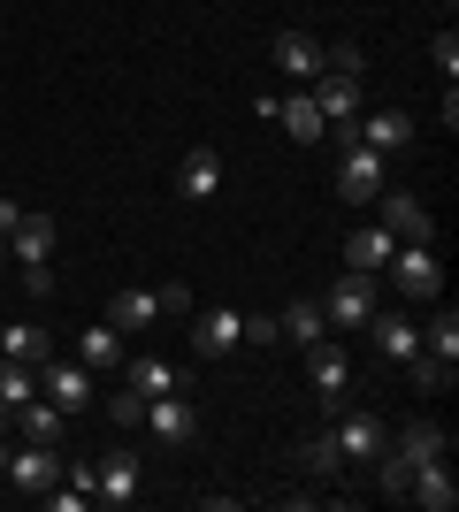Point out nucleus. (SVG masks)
Listing matches in <instances>:
<instances>
[{
	"label": "nucleus",
	"mask_w": 459,
	"mask_h": 512,
	"mask_svg": "<svg viewBox=\"0 0 459 512\" xmlns=\"http://www.w3.org/2000/svg\"><path fill=\"white\" fill-rule=\"evenodd\" d=\"M383 276H391V291H398V299L437 306V291H444V260H437V245H391Z\"/></svg>",
	"instance_id": "nucleus-1"
},
{
	"label": "nucleus",
	"mask_w": 459,
	"mask_h": 512,
	"mask_svg": "<svg viewBox=\"0 0 459 512\" xmlns=\"http://www.w3.org/2000/svg\"><path fill=\"white\" fill-rule=\"evenodd\" d=\"M0 482H8L16 497H46L54 482H62V451H54V444H8Z\"/></svg>",
	"instance_id": "nucleus-2"
},
{
	"label": "nucleus",
	"mask_w": 459,
	"mask_h": 512,
	"mask_svg": "<svg viewBox=\"0 0 459 512\" xmlns=\"http://www.w3.org/2000/svg\"><path fill=\"white\" fill-rule=\"evenodd\" d=\"M375 306H383V276H360V268H345V276L329 283V299H322V321H329V329H360Z\"/></svg>",
	"instance_id": "nucleus-3"
},
{
	"label": "nucleus",
	"mask_w": 459,
	"mask_h": 512,
	"mask_svg": "<svg viewBox=\"0 0 459 512\" xmlns=\"http://www.w3.org/2000/svg\"><path fill=\"white\" fill-rule=\"evenodd\" d=\"M238 344H245V314L238 306H199L192 314V352L199 360H230Z\"/></svg>",
	"instance_id": "nucleus-4"
},
{
	"label": "nucleus",
	"mask_w": 459,
	"mask_h": 512,
	"mask_svg": "<svg viewBox=\"0 0 459 512\" xmlns=\"http://www.w3.org/2000/svg\"><path fill=\"white\" fill-rule=\"evenodd\" d=\"M375 199H383V214H375V222H383L398 245H437V222H429V207H421L414 192H391V184H383Z\"/></svg>",
	"instance_id": "nucleus-5"
},
{
	"label": "nucleus",
	"mask_w": 459,
	"mask_h": 512,
	"mask_svg": "<svg viewBox=\"0 0 459 512\" xmlns=\"http://www.w3.org/2000/svg\"><path fill=\"white\" fill-rule=\"evenodd\" d=\"M306 383H314V398H322L329 413L345 406V383H352V360H345V344H306Z\"/></svg>",
	"instance_id": "nucleus-6"
},
{
	"label": "nucleus",
	"mask_w": 459,
	"mask_h": 512,
	"mask_svg": "<svg viewBox=\"0 0 459 512\" xmlns=\"http://www.w3.org/2000/svg\"><path fill=\"white\" fill-rule=\"evenodd\" d=\"M375 192H383V153H368V146H337V199L368 207Z\"/></svg>",
	"instance_id": "nucleus-7"
},
{
	"label": "nucleus",
	"mask_w": 459,
	"mask_h": 512,
	"mask_svg": "<svg viewBox=\"0 0 459 512\" xmlns=\"http://www.w3.org/2000/svg\"><path fill=\"white\" fill-rule=\"evenodd\" d=\"M138 428H153L161 444H192V436H199V413H192V398H184V390H161V398H146Z\"/></svg>",
	"instance_id": "nucleus-8"
},
{
	"label": "nucleus",
	"mask_w": 459,
	"mask_h": 512,
	"mask_svg": "<svg viewBox=\"0 0 459 512\" xmlns=\"http://www.w3.org/2000/svg\"><path fill=\"white\" fill-rule=\"evenodd\" d=\"M352 138L368 153H406L414 146V115H398V107H368V115H352Z\"/></svg>",
	"instance_id": "nucleus-9"
},
{
	"label": "nucleus",
	"mask_w": 459,
	"mask_h": 512,
	"mask_svg": "<svg viewBox=\"0 0 459 512\" xmlns=\"http://www.w3.org/2000/svg\"><path fill=\"white\" fill-rule=\"evenodd\" d=\"M39 398L46 406H62V413H85L92 406V367H54V360H39Z\"/></svg>",
	"instance_id": "nucleus-10"
},
{
	"label": "nucleus",
	"mask_w": 459,
	"mask_h": 512,
	"mask_svg": "<svg viewBox=\"0 0 459 512\" xmlns=\"http://www.w3.org/2000/svg\"><path fill=\"white\" fill-rule=\"evenodd\" d=\"M92 505H138V459L131 451L92 459Z\"/></svg>",
	"instance_id": "nucleus-11"
},
{
	"label": "nucleus",
	"mask_w": 459,
	"mask_h": 512,
	"mask_svg": "<svg viewBox=\"0 0 459 512\" xmlns=\"http://www.w3.org/2000/svg\"><path fill=\"white\" fill-rule=\"evenodd\" d=\"M268 62L284 69L291 85H314V77H322V39H306V31H276V39H268Z\"/></svg>",
	"instance_id": "nucleus-12"
},
{
	"label": "nucleus",
	"mask_w": 459,
	"mask_h": 512,
	"mask_svg": "<svg viewBox=\"0 0 459 512\" xmlns=\"http://www.w3.org/2000/svg\"><path fill=\"white\" fill-rule=\"evenodd\" d=\"M215 192H222V153H215V146H192L184 161H176V199L207 207Z\"/></svg>",
	"instance_id": "nucleus-13"
},
{
	"label": "nucleus",
	"mask_w": 459,
	"mask_h": 512,
	"mask_svg": "<svg viewBox=\"0 0 459 512\" xmlns=\"http://www.w3.org/2000/svg\"><path fill=\"white\" fill-rule=\"evenodd\" d=\"M360 329H368V337H375V352H383V360H391V367H406V360H414V352H421V329H414V321H406V314H383V306H375V314L360 321Z\"/></svg>",
	"instance_id": "nucleus-14"
},
{
	"label": "nucleus",
	"mask_w": 459,
	"mask_h": 512,
	"mask_svg": "<svg viewBox=\"0 0 459 512\" xmlns=\"http://www.w3.org/2000/svg\"><path fill=\"white\" fill-rule=\"evenodd\" d=\"M398 459H406V467H421V459H452V428H437V421H398Z\"/></svg>",
	"instance_id": "nucleus-15"
},
{
	"label": "nucleus",
	"mask_w": 459,
	"mask_h": 512,
	"mask_svg": "<svg viewBox=\"0 0 459 512\" xmlns=\"http://www.w3.org/2000/svg\"><path fill=\"white\" fill-rule=\"evenodd\" d=\"M306 100L322 107V123H352V115H360V77H337V69H322V77L306 85Z\"/></svg>",
	"instance_id": "nucleus-16"
},
{
	"label": "nucleus",
	"mask_w": 459,
	"mask_h": 512,
	"mask_svg": "<svg viewBox=\"0 0 459 512\" xmlns=\"http://www.w3.org/2000/svg\"><path fill=\"white\" fill-rule=\"evenodd\" d=\"M8 428H16V444H62V436H69V413L46 406V398H31V406L8 413Z\"/></svg>",
	"instance_id": "nucleus-17"
},
{
	"label": "nucleus",
	"mask_w": 459,
	"mask_h": 512,
	"mask_svg": "<svg viewBox=\"0 0 459 512\" xmlns=\"http://www.w3.org/2000/svg\"><path fill=\"white\" fill-rule=\"evenodd\" d=\"M406 497H414V505H429V512H452V505H459L452 459H421V467H414V482H406Z\"/></svg>",
	"instance_id": "nucleus-18"
},
{
	"label": "nucleus",
	"mask_w": 459,
	"mask_h": 512,
	"mask_svg": "<svg viewBox=\"0 0 459 512\" xmlns=\"http://www.w3.org/2000/svg\"><path fill=\"white\" fill-rule=\"evenodd\" d=\"M329 436H337V451H345V459H375V451L391 444V428H383V413H345V421L329 428Z\"/></svg>",
	"instance_id": "nucleus-19"
},
{
	"label": "nucleus",
	"mask_w": 459,
	"mask_h": 512,
	"mask_svg": "<svg viewBox=\"0 0 459 512\" xmlns=\"http://www.w3.org/2000/svg\"><path fill=\"white\" fill-rule=\"evenodd\" d=\"M161 321V291H115L108 299V329L115 337H138V329H153Z\"/></svg>",
	"instance_id": "nucleus-20"
},
{
	"label": "nucleus",
	"mask_w": 459,
	"mask_h": 512,
	"mask_svg": "<svg viewBox=\"0 0 459 512\" xmlns=\"http://www.w3.org/2000/svg\"><path fill=\"white\" fill-rule=\"evenodd\" d=\"M398 237L383 230V222H368V230H352L345 237V268H360V276H383V260H391Z\"/></svg>",
	"instance_id": "nucleus-21"
},
{
	"label": "nucleus",
	"mask_w": 459,
	"mask_h": 512,
	"mask_svg": "<svg viewBox=\"0 0 459 512\" xmlns=\"http://www.w3.org/2000/svg\"><path fill=\"white\" fill-rule=\"evenodd\" d=\"M0 360L39 367V360H54V337H46L39 321H8V329H0Z\"/></svg>",
	"instance_id": "nucleus-22"
},
{
	"label": "nucleus",
	"mask_w": 459,
	"mask_h": 512,
	"mask_svg": "<svg viewBox=\"0 0 459 512\" xmlns=\"http://www.w3.org/2000/svg\"><path fill=\"white\" fill-rule=\"evenodd\" d=\"M46 253H54V214H23L16 237H8V260L31 268V260H46Z\"/></svg>",
	"instance_id": "nucleus-23"
},
{
	"label": "nucleus",
	"mask_w": 459,
	"mask_h": 512,
	"mask_svg": "<svg viewBox=\"0 0 459 512\" xmlns=\"http://www.w3.org/2000/svg\"><path fill=\"white\" fill-rule=\"evenodd\" d=\"M131 337H115L108 321H92V329H77V367H123L131 352H123Z\"/></svg>",
	"instance_id": "nucleus-24"
},
{
	"label": "nucleus",
	"mask_w": 459,
	"mask_h": 512,
	"mask_svg": "<svg viewBox=\"0 0 459 512\" xmlns=\"http://www.w3.org/2000/svg\"><path fill=\"white\" fill-rule=\"evenodd\" d=\"M276 123H284L291 130V138H299V146H322V107H314V100H306V85L299 92H291V100H276Z\"/></svg>",
	"instance_id": "nucleus-25"
},
{
	"label": "nucleus",
	"mask_w": 459,
	"mask_h": 512,
	"mask_svg": "<svg viewBox=\"0 0 459 512\" xmlns=\"http://www.w3.org/2000/svg\"><path fill=\"white\" fill-rule=\"evenodd\" d=\"M39 398V367H23V360H0V428H8V413L31 406Z\"/></svg>",
	"instance_id": "nucleus-26"
},
{
	"label": "nucleus",
	"mask_w": 459,
	"mask_h": 512,
	"mask_svg": "<svg viewBox=\"0 0 459 512\" xmlns=\"http://www.w3.org/2000/svg\"><path fill=\"white\" fill-rule=\"evenodd\" d=\"M421 352H429V360H444V367H459V306H437V314H429Z\"/></svg>",
	"instance_id": "nucleus-27"
},
{
	"label": "nucleus",
	"mask_w": 459,
	"mask_h": 512,
	"mask_svg": "<svg viewBox=\"0 0 459 512\" xmlns=\"http://www.w3.org/2000/svg\"><path fill=\"white\" fill-rule=\"evenodd\" d=\"M123 375H131V390H138V398H161V390H184V367H169V360H123Z\"/></svg>",
	"instance_id": "nucleus-28"
},
{
	"label": "nucleus",
	"mask_w": 459,
	"mask_h": 512,
	"mask_svg": "<svg viewBox=\"0 0 459 512\" xmlns=\"http://www.w3.org/2000/svg\"><path fill=\"white\" fill-rule=\"evenodd\" d=\"M276 329H284L291 344H314V337H322V329H329V321H322V299H284V314H276Z\"/></svg>",
	"instance_id": "nucleus-29"
},
{
	"label": "nucleus",
	"mask_w": 459,
	"mask_h": 512,
	"mask_svg": "<svg viewBox=\"0 0 459 512\" xmlns=\"http://www.w3.org/2000/svg\"><path fill=\"white\" fill-rule=\"evenodd\" d=\"M299 459H306V474H322V482H329V474H345V451H337V436H314Z\"/></svg>",
	"instance_id": "nucleus-30"
},
{
	"label": "nucleus",
	"mask_w": 459,
	"mask_h": 512,
	"mask_svg": "<svg viewBox=\"0 0 459 512\" xmlns=\"http://www.w3.org/2000/svg\"><path fill=\"white\" fill-rule=\"evenodd\" d=\"M429 62L444 69V85L459 77V39H452V31H437V39H429Z\"/></svg>",
	"instance_id": "nucleus-31"
},
{
	"label": "nucleus",
	"mask_w": 459,
	"mask_h": 512,
	"mask_svg": "<svg viewBox=\"0 0 459 512\" xmlns=\"http://www.w3.org/2000/svg\"><path fill=\"white\" fill-rule=\"evenodd\" d=\"M322 69H337V77H360V69H368V54H360V46H329Z\"/></svg>",
	"instance_id": "nucleus-32"
},
{
	"label": "nucleus",
	"mask_w": 459,
	"mask_h": 512,
	"mask_svg": "<svg viewBox=\"0 0 459 512\" xmlns=\"http://www.w3.org/2000/svg\"><path fill=\"white\" fill-rule=\"evenodd\" d=\"M23 299H54V268H46V260L23 268Z\"/></svg>",
	"instance_id": "nucleus-33"
},
{
	"label": "nucleus",
	"mask_w": 459,
	"mask_h": 512,
	"mask_svg": "<svg viewBox=\"0 0 459 512\" xmlns=\"http://www.w3.org/2000/svg\"><path fill=\"white\" fill-rule=\"evenodd\" d=\"M276 337H284V329H276V314H245V344H261V352H268Z\"/></svg>",
	"instance_id": "nucleus-34"
},
{
	"label": "nucleus",
	"mask_w": 459,
	"mask_h": 512,
	"mask_svg": "<svg viewBox=\"0 0 459 512\" xmlns=\"http://www.w3.org/2000/svg\"><path fill=\"white\" fill-rule=\"evenodd\" d=\"M138 413H146V398H138V390H123V398H108V421L138 428Z\"/></svg>",
	"instance_id": "nucleus-35"
},
{
	"label": "nucleus",
	"mask_w": 459,
	"mask_h": 512,
	"mask_svg": "<svg viewBox=\"0 0 459 512\" xmlns=\"http://www.w3.org/2000/svg\"><path fill=\"white\" fill-rule=\"evenodd\" d=\"M16 222H23V207H16V199H0V245L16 237Z\"/></svg>",
	"instance_id": "nucleus-36"
},
{
	"label": "nucleus",
	"mask_w": 459,
	"mask_h": 512,
	"mask_svg": "<svg viewBox=\"0 0 459 512\" xmlns=\"http://www.w3.org/2000/svg\"><path fill=\"white\" fill-rule=\"evenodd\" d=\"M0 283H8V245H0Z\"/></svg>",
	"instance_id": "nucleus-37"
}]
</instances>
